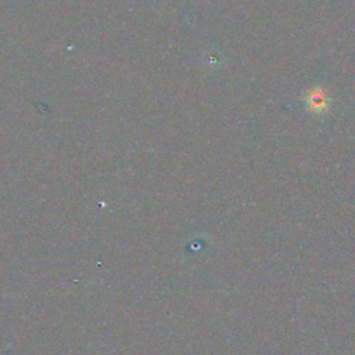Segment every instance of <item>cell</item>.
<instances>
[{
  "label": "cell",
  "instance_id": "obj_1",
  "mask_svg": "<svg viewBox=\"0 0 355 355\" xmlns=\"http://www.w3.org/2000/svg\"><path fill=\"white\" fill-rule=\"evenodd\" d=\"M308 105H311L312 108H319L322 110L323 107H326V96L319 92V93H312L309 96V100H308Z\"/></svg>",
  "mask_w": 355,
  "mask_h": 355
}]
</instances>
